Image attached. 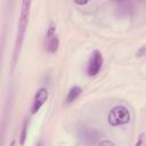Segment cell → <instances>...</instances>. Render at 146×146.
Instances as JSON below:
<instances>
[{
    "instance_id": "cell-1",
    "label": "cell",
    "mask_w": 146,
    "mask_h": 146,
    "mask_svg": "<svg viewBox=\"0 0 146 146\" xmlns=\"http://www.w3.org/2000/svg\"><path fill=\"white\" fill-rule=\"evenodd\" d=\"M30 6H31V1H23L22 2V10H21V18L18 22V29H17V35H16V42H15V50H14V56L15 58L18 56L24 36H25V32H26V27H27V22H29V14H30Z\"/></svg>"
},
{
    "instance_id": "cell-9",
    "label": "cell",
    "mask_w": 146,
    "mask_h": 146,
    "mask_svg": "<svg viewBox=\"0 0 146 146\" xmlns=\"http://www.w3.org/2000/svg\"><path fill=\"white\" fill-rule=\"evenodd\" d=\"M98 146H116L112 140H108V139H105V140H102Z\"/></svg>"
},
{
    "instance_id": "cell-10",
    "label": "cell",
    "mask_w": 146,
    "mask_h": 146,
    "mask_svg": "<svg viewBox=\"0 0 146 146\" xmlns=\"http://www.w3.org/2000/svg\"><path fill=\"white\" fill-rule=\"evenodd\" d=\"M76 5H80V6H83V5H87L88 1H74Z\"/></svg>"
},
{
    "instance_id": "cell-4",
    "label": "cell",
    "mask_w": 146,
    "mask_h": 146,
    "mask_svg": "<svg viewBox=\"0 0 146 146\" xmlns=\"http://www.w3.org/2000/svg\"><path fill=\"white\" fill-rule=\"evenodd\" d=\"M103 65V55L99 50H94L89 62H88V67H87V74L89 76H95L102 68Z\"/></svg>"
},
{
    "instance_id": "cell-11",
    "label": "cell",
    "mask_w": 146,
    "mask_h": 146,
    "mask_svg": "<svg viewBox=\"0 0 146 146\" xmlns=\"http://www.w3.org/2000/svg\"><path fill=\"white\" fill-rule=\"evenodd\" d=\"M9 146H15V140H11V143H10Z\"/></svg>"
},
{
    "instance_id": "cell-7",
    "label": "cell",
    "mask_w": 146,
    "mask_h": 146,
    "mask_svg": "<svg viewBox=\"0 0 146 146\" xmlns=\"http://www.w3.org/2000/svg\"><path fill=\"white\" fill-rule=\"evenodd\" d=\"M26 132H27V121H25V122H24L23 128H22V132H21V140H19L21 145H24V143H25V139H26Z\"/></svg>"
},
{
    "instance_id": "cell-12",
    "label": "cell",
    "mask_w": 146,
    "mask_h": 146,
    "mask_svg": "<svg viewBox=\"0 0 146 146\" xmlns=\"http://www.w3.org/2000/svg\"><path fill=\"white\" fill-rule=\"evenodd\" d=\"M36 146H42V145H41V143H38V144H36Z\"/></svg>"
},
{
    "instance_id": "cell-6",
    "label": "cell",
    "mask_w": 146,
    "mask_h": 146,
    "mask_svg": "<svg viewBox=\"0 0 146 146\" xmlns=\"http://www.w3.org/2000/svg\"><path fill=\"white\" fill-rule=\"evenodd\" d=\"M81 92H82V89L80 88V87H78V86H74V87H72L70 90H68V92H67V96H66V103L68 104V103H72V102H74L80 95H81Z\"/></svg>"
},
{
    "instance_id": "cell-8",
    "label": "cell",
    "mask_w": 146,
    "mask_h": 146,
    "mask_svg": "<svg viewBox=\"0 0 146 146\" xmlns=\"http://www.w3.org/2000/svg\"><path fill=\"white\" fill-rule=\"evenodd\" d=\"M135 146H146V133L145 132H140L139 133Z\"/></svg>"
},
{
    "instance_id": "cell-2",
    "label": "cell",
    "mask_w": 146,
    "mask_h": 146,
    "mask_svg": "<svg viewBox=\"0 0 146 146\" xmlns=\"http://www.w3.org/2000/svg\"><path fill=\"white\" fill-rule=\"evenodd\" d=\"M107 121L110 125L112 127H119V125L127 124L130 122V112L125 106L116 105L110 111L107 115Z\"/></svg>"
},
{
    "instance_id": "cell-5",
    "label": "cell",
    "mask_w": 146,
    "mask_h": 146,
    "mask_svg": "<svg viewBox=\"0 0 146 146\" xmlns=\"http://www.w3.org/2000/svg\"><path fill=\"white\" fill-rule=\"evenodd\" d=\"M47 99H48V90L46 88L38 89V91L34 95V98H33V103H32V107H31V113L35 114L42 107V105L46 103Z\"/></svg>"
},
{
    "instance_id": "cell-3",
    "label": "cell",
    "mask_w": 146,
    "mask_h": 146,
    "mask_svg": "<svg viewBox=\"0 0 146 146\" xmlns=\"http://www.w3.org/2000/svg\"><path fill=\"white\" fill-rule=\"evenodd\" d=\"M44 47H46V50L50 54H55L58 50L59 40L57 36V32H56V25L54 23H50L47 30L46 39H44Z\"/></svg>"
}]
</instances>
